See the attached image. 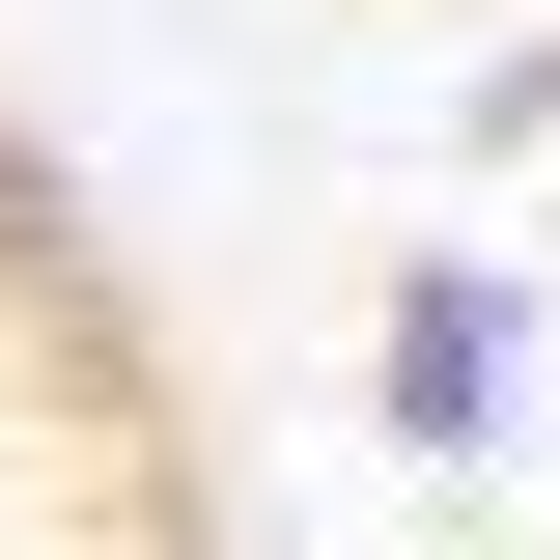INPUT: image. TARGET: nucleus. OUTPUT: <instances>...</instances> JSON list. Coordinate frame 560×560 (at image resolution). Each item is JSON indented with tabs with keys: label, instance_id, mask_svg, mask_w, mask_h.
<instances>
[{
	"label": "nucleus",
	"instance_id": "f257e3e1",
	"mask_svg": "<svg viewBox=\"0 0 560 560\" xmlns=\"http://www.w3.org/2000/svg\"><path fill=\"white\" fill-rule=\"evenodd\" d=\"M0 560H253L197 308L28 84H0Z\"/></svg>",
	"mask_w": 560,
	"mask_h": 560
}]
</instances>
